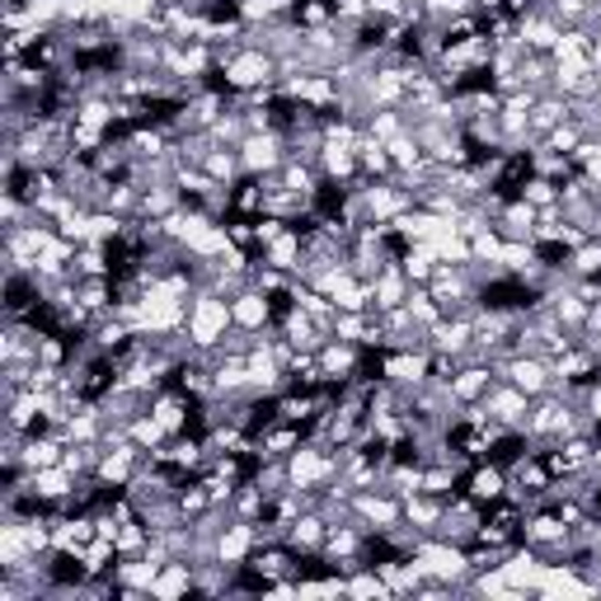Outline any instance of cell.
I'll return each mask as SVG.
<instances>
[{"label": "cell", "mask_w": 601, "mask_h": 601, "mask_svg": "<svg viewBox=\"0 0 601 601\" xmlns=\"http://www.w3.org/2000/svg\"><path fill=\"white\" fill-rule=\"evenodd\" d=\"M493 371H498V380H512V386L531 399L554 390V367H550V357H540V353H508L493 363Z\"/></svg>", "instance_id": "3"}, {"label": "cell", "mask_w": 601, "mask_h": 601, "mask_svg": "<svg viewBox=\"0 0 601 601\" xmlns=\"http://www.w3.org/2000/svg\"><path fill=\"white\" fill-rule=\"evenodd\" d=\"M428 348L432 353H451V357H470V348H475V315H442L428 329Z\"/></svg>", "instance_id": "9"}, {"label": "cell", "mask_w": 601, "mask_h": 601, "mask_svg": "<svg viewBox=\"0 0 601 601\" xmlns=\"http://www.w3.org/2000/svg\"><path fill=\"white\" fill-rule=\"evenodd\" d=\"M240 165L254 179L277 174L287 165V136L283 132H249L245 142H240Z\"/></svg>", "instance_id": "5"}, {"label": "cell", "mask_w": 601, "mask_h": 601, "mask_svg": "<svg viewBox=\"0 0 601 601\" xmlns=\"http://www.w3.org/2000/svg\"><path fill=\"white\" fill-rule=\"evenodd\" d=\"M258 550V527L254 522H231L222 527V536H216V559H222V564H245V559Z\"/></svg>", "instance_id": "14"}, {"label": "cell", "mask_w": 601, "mask_h": 601, "mask_svg": "<svg viewBox=\"0 0 601 601\" xmlns=\"http://www.w3.org/2000/svg\"><path fill=\"white\" fill-rule=\"evenodd\" d=\"M338 470H344V456H338L334 447H319V442H300L292 456H287V475H292V489H329Z\"/></svg>", "instance_id": "2"}, {"label": "cell", "mask_w": 601, "mask_h": 601, "mask_svg": "<svg viewBox=\"0 0 601 601\" xmlns=\"http://www.w3.org/2000/svg\"><path fill=\"white\" fill-rule=\"evenodd\" d=\"M460 493H470L475 503H503L508 498V470L498 466V460H475V466L466 470V479H460Z\"/></svg>", "instance_id": "8"}, {"label": "cell", "mask_w": 601, "mask_h": 601, "mask_svg": "<svg viewBox=\"0 0 601 601\" xmlns=\"http://www.w3.org/2000/svg\"><path fill=\"white\" fill-rule=\"evenodd\" d=\"M405 310L414 315V325H418V329H432L437 319L447 315V310L432 300V292H428V287H409V296H405Z\"/></svg>", "instance_id": "26"}, {"label": "cell", "mask_w": 601, "mask_h": 601, "mask_svg": "<svg viewBox=\"0 0 601 601\" xmlns=\"http://www.w3.org/2000/svg\"><path fill=\"white\" fill-rule=\"evenodd\" d=\"M193 588H197V564L193 559H170V564L160 569L151 597L155 601H179V597H193Z\"/></svg>", "instance_id": "16"}, {"label": "cell", "mask_w": 601, "mask_h": 601, "mask_svg": "<svg viewBox=\"0 0 601 601\" xmlns=\"http://www.w3.org/2000/svg\"><path fill=\"white\" fill-rule=\"evenodd\" d=\"M268 503H273V498L264 493V489H258L254 485V479H245V485H240L235 493H231V517H235V522H258V517H264L268 512Z\"/></svg>", "instance_id": "20"}, {"label": "cell", "mask_w": 601, "mask_h": 601, "mask_svg": "<svg viewBox=\"0 0 601 601\" xmlns=\"http://www.w3.org/2000/svg\"><path fill=\"white\" fill-rule=\"evenodd\" d=\"M231 300L222 292H212V287H193L189 296V319H184V334L193 338V348H216L222 338L231 334Z\"/></svg>", "instance_id": "1"}, {"label": "cell", "mask_w": 601, "mask_h": 601, "mask_svg": "<svg viewBox=\"0 0 601 601\" xmlns=\"http://www.w3.org/2000/svg\"><path fill=\"white\" fill-rule=\"evenodd\" d=\"M203 170L216 179V184H235V179L240 174H245V165H240V146H222V142H216L212 151H207V160H203Z\"/></svg>", "instance_id": "22"}, {"label": "cell", "mask_w": 601, "mask_h": 601, "mask_svg": "<svg viewBox=\"0 0 601 601\" xmlns=\"http://www.w3.org/2000/svg\"><path fill=\"white\" fill-rule=\"evenodd\" d=\"M128 437H132V442L142 447V451H160V447L170 442V428L160 424V418H155V414L146 409V414H136L132 424H128Z\"/></svg>", "instance_id": "23"}, {"label": "cell", "mask_w": 601, "mask_h": 601, "mask_svg": "<svg viewBox=\"0 0 601 601\" xmlns=\"http://www.w3.org/2000/svg\"><path fill=\"white\" fill-rule=\"evenodd\" d=\"M517 197H527L536 212H540V207H559V184H554V179H546V174H531Z\"/></svg>", "instance_id": "28"}, {"label": "cell", "mask_w": 601, "mask_h": 601, "mask_svg": "<svg viewBox=\"0 0 601 601\" xmlns=\"http://www.w3.org/2000/svg\"><path fill=\"white\" fill-rule=\"evenodd\" d=\"M363 128L376 136V142H395V136H405V132H409L405 109H371Z\"/></svg>", "instance_id": "25"}, {"label": "cell", "mask_w": 601, "mask_h": 601, "mask_svg": "<svg viewBox=\"0 0 601 601\" xmlns=\"http://www.w3.org/2000/svg\"><path fill=\"white\" fill-rule=\"evenodd\" d=\"M399 268H405L409 287H428L432 273H437V249L432 245H409L405 258H399Z\"/></svg>", "instance_id": "21"}, {"label": "cell", "mask_w": 601, "mask_h": 601, "mask_svg": "<svg viewBox=\"0 0 601 601\" xmlns=\"http://www.w3.org/2000/svg\"><path fill=\"white\" fill-rule=\"evenodd\" d=\"M405 296H409V277L399 264H386L380 268V277L371 283V310H395V306H405Z\"/></svg>", "instance_id": "18"}, {"label": "cell", "mask_w": 601, "mask_h": 601, "mask_svg": "<svg viewBox=\"0 0 601 601\" xmlns=\"http://www.w3.org/2000/svg\"><path fill=\"white\" fill-rule=\"evenodd\" d=\"M479 405L489 409L493 424H503V428H517V432H527V414H531V395H522L512 386V380H493V390L479 399Z\"/></svg>", "instance_id": "6"}, {"label": "cell", "mask_w": 601, "mask_h": 601, "mask_svg": "<svg viewBox=\"0 0 601 601\" xmlns=\"http://www.w3.org/2000/svg\"><path fill=\"white\" fill-rule=\"evenodd\" d=\"M258 258H264L268 268H283V273L300 277V264H306V240H300V226H287L273 245L258 249Z\"/></svg>", "instance_id": "15"}, {"label": "cell", "mask_w": 601, "mask_h": 601, "mask_svg": "<svg viewBox=\"0 0 601 601\" xmlns=\"http://www.w3.org/2000/svg\"><path fill=\"white\" fill-rule=\"evenodd\" d=\"M493 380H498V371H493V363H479V357H466V363L456 367V376H451V395L460 399V405H479L489 390H493Z\"/></svg>", "instance_id": "10"}, {"label": "cell", "mask_w": 601, "mask_h": 601, "mask_svg": "<svg viewBox=\"0 0 601 601\" xmlns=\"http://www.w3.org/2000/svg\"><path fill=\"white\" fill-rule=\"evenodd\" d=\"M329 517L319 512V508H306L292 522V531H287V546L296 550V554H315V550H325V536H329Z\"/></svg>", "instance_id": "17"}, {"label": "cell", "mask_w": 601, "mask_h": 601, "mask_svg": "<svg viewBox=\"0 0 601 601\" xmlns=\"http://www.w3.org/2000/svg\"><path fill=\"white\" fill-rule=\"evenodd\" d=\"M353 522H363L367 531H386L395 522H405V498H395L390 489H357L353 493Z\"/></svg>", "instance_id": "4"}, {"label": "cell", "mask_w": 601, "mask_h": 601, "mask_svg": "<svg viewBox=\"0 0 601 601\" xmlns=\"http://www.w3.org/2000/svg\"><path fill=\"white\" fill-rule=\"evenodd\" d=\"M442 517H447V503H442V498H432V493H424V489L405 498V522L418 527L424 536H432L437 527H442Z\"/></svg>", "instance_id": "19"}, {"label": "cell", "mask_w": 601, "mask_h": 601, "mask_svg": "<svg viewBox=\"0 0 601 601\" xmlns=\"http://www.w3.org/2000/svg\"><path fill=\"white\" fill-rule=\"evenodd\" d=\"M559 38H564V24L550 10H531L527 19H517V43L527 52H554Z\"/></svg>", "instance_id": "11"}, {"label": "cell", "mask_w": 601, "mask_h": 601, "mask_svg": "<svg viewBox=\"0 0 601 601\" xmlns=\"http://www.w3.org/2000/svg\"><path fill=\"white\" fill-rule=\"evenodd\" d=\"M300 442H306V428H300V424H283V418H273L268 428L254 432V451L268 456V460H287Z\"/></svg>", "instance_id": "13"}, {"label": "cell", "mask_w": 601, "mask_h": 601, "mask_svg": "<svg viewBox=\"0 0 601 601\" xmlns=\"http://www.w3.org/2000/svg\"><path fill=\"white\" fill-rule=\"evenodd\" d=\"M363 357H367V348L344 344V338H329V344L319 348V367H325L329 386H348V380L357 376V367H363Z\"/></svg>", "instance_id": "12"}, {"label": "cell", "mask_w": 601, "mask_h": 601, "mask_svg": "<svg viewBox=\"0 0 601 601\" xmlns=\"http://www.w3.org/2000/svg\"><path fill=\"white\" fill-rule=\"evenodd\" d=\"M273 296L268 292H258V287H245V292H235L231 296V325L235 329H245V334H268L273 329Z\"/></svg>", "instance_id": "7"}, {"label": "cell", "mask_w": 601, "mask_h": 601, "mask_svg": "<svg viewBox=\"0 0 601 601\" xmlns=\"http://www.w3.org/2000/svg\"><path fill=\"white\" fill-rule=\"evenodd\" d=\"M564 273H569V277H601V240H597V235H588L578 249H569Z\"/></svg>", "instance_id": "24"}, {"label": "cell", "mask_w": 601, "mask_h": 601, "mask_svg": "<svg viewBox=\"0 0 601 601\" xmlns=\"http://www.w3.org/2000/svg\"><path fill=\"white\" fill-rule=\"evenodd\" d=\"M386 151H390V160H395V170H399V174H409V170H418V165L428 160L414 132H405V136H395V142H386Z\"/></svg>", "instance_id": "27"}]
</instances>
